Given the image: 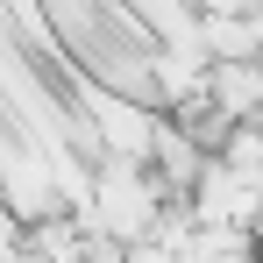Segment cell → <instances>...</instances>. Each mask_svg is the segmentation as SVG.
Segmentation results:
<instances>
[{
	"mask_svg": "<svg viewBox=\"0 0 263 263\" xmlns=\"http://www.w3.org/2000/svg\"><path fill=\"white\" fill-rule=\"evenodd\" d=\"M164 206H171V192H164V178L149 171V164H100V199H92L86 235H107L121 249H142L157 235Z\"/></svg>",
	"mask_w": 263,
	"mask_h": 263,
	"instance_id": "cell-1",
	"label": "cell"
},
{
	"mask_svg": "<svg viewBox=\"0 0 263 263\" xmlns=\"http://www.w3.org/2000/svg\"><path fill=\"white\" fill-rule=\"evenodd\" d=\"M79 100H86L92 142H100V164H149V157H157L164 107H149V100H128V92H107V86H86Z\"/></svg>",
	"mask_w": 263,
	"mask_h": 263,
	"instance_id": "cell-2",
	"label": "cell"
},
{
	"mask_svg": "<svg viewBox=\"0 0 263 263\" xmlns=\"http://www.w3.org/2000/svg\"><path fill=\"white\" fill-rule=\"evenodd\" d=\"M206 100H214L220 114L235 121V128H249L263 121V64H214V79H206Z\"/></svg>",
	"mask_w": 263,
	"mask_h": 263,
	"instance_id": "cell-3",
	"label": "cell"
}]
</instances>
